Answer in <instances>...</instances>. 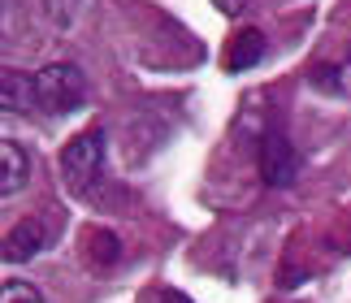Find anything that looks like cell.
Segmentation results:
<instances>
[{"label": "cell", "mask_w": 351, "mask_h": 303, "mask_svg": "<svg viewBox=\"0 0 351 303\" xmlns=\"http://www.w3.org/2000/svg\"><path fill=\"white\" fill-rule=\"evenodd\" d=\"M0 100H5V113H31V108L39 104L35 95V74L26 78L18 70H5V78H0Z\"/></svg>", "instance_id": "5b68a950"}, {"label": "cell", "mask_w": 351, "mask_h": 303, "mask_svg": "<svg viewBox=\"0 0 351 303\" xmlns=\"http://www.w3.org/2000/svg\"><path fill=\"white\" fill-rule=\"evenodd\" d=\"M35 95L39 108H48V113H74L87 100V78L70 61H52L35 74Z\"/></svg>", "instance_id": "6da1fadb"}, {"label": "cell", "mask_w": 351, "mask_h": 303, "mask_svg": "<svg viewBox=\"0 0 351 303\" xmlns=\"http://www.w3.org/2000/svg\"><path fill=\"white\" fill-rule=\"evenodd\" d=\"M26 178H31V156L22 152V143L5 139L0 143V195L13 199L26 186Z\"/></svg>", "instance_id": "277c9868"}, {"label": "cell", "mask_w": 351, "mask_h": 303, "mask_svg": "<svg viewBox=\"0 0 351 303\" xmlns=\"http://www.w3.org/2000/svg\"><path fill=\"white\" fill-rule=\"evenodd\" d=\"M0 303H44V299H39V291H35L31 282H5Z\"/></svg>", "instance_id": "9c48e42d"}, {"label": "cell", "mask_w": 351, "mask_h": 303, "mask_svg": "<svg viewBox=\"0 0 351 303\" xmlns=\"http://www.w3.org/2000/svg\"><path fill=\"white\" fill-rule=\"evenodd\" d=\"M261 178H265V186H278V191L300 178V152H295L287 134H269L261 143Z\"/></svg>", "instance_id": "3957f363"}, {"label": "cell", "mask_w": 351, "mask_h": 303, "mask_svg": "<svg viewBox=\"0 0 351 303\" xmlns=\"http://www.w3.org/2000/svg\"><path fill=\"white\" fill-rule=\"evenodd\" d=\"M156 303H195V299H186L182 291H160V295H156Z\"/></svg>", "instance_id": "8fae6325"}, {"label": "cell", "mask_w": 351, "mask_h": 303, "mask_svg": "<svg viewBox=\"0 0 351 303\" xmlns=\"http://www.w3.org/2000/svg\"><path fill=\"white\" fill-rule=\"evenodd\" d=\"M61 173L70 178V186L83 191L87 182H96L104 173V130H83L74 134L61 152Z\"/></svg>", "instance_id": "7a4b0ae2"}, {"label": "cell", "mask_w": 351, "mask_h": 303, "mask_svg": "<svg viewBox=\"0 0 351 303\" xmlns=\"http://www.w3.org/2000/svg\"><path fill=\"white\" fill-rule=\"evenodd\" d=\"M48 243V234L39 221H22V226H13L9 230V239H5V260L9 265H18V260H31L39 256V247Z\"/></svg>", "instance_id": "8992f818"}, {"label": "cell", "mask_w": 351, "mask_h": 303, "mask_svg": "<svg viewBox=\"0 0 351 303\" xmlns=\"http://www.w3.org/2000/svg\"><path fill=\"white\" fill-rule=\"evenodd\" d=\"M213 5H217L221 13H230V18H239V13L247 9V0H213Z\"/></svg>", "instance_id": "30bf717a"}, {"label": "cell", "mask_w": 351, "mask_h": 303, "mask_svg": "<svg viewBox=\"0 0 351 303\" xmlns=\"http://www.w3.org/2000/svg\"><path fill=\"white\" fill-rule=\"evenodd\" d=\"M87 247H91V256H96L100 265H113L117 260V234H109V230H91Z\"/></svg>", "instance_id": "ba28073f"}, {"label": "cell", "mask_w": 351, "mask_h": 303, "mask_svg": "<svg viewBox=\"0 0 351 303\" xmlns=\"http://www.w3.org/2000/svg\"><path fill=\"white\" fill-rule=\"evenodd\" d=\"M265 61V35L261 31H243L230 39V48H226V70H252V65Z\"/></svg>", "instance_id": "52a82bcc"}]
</instances>
